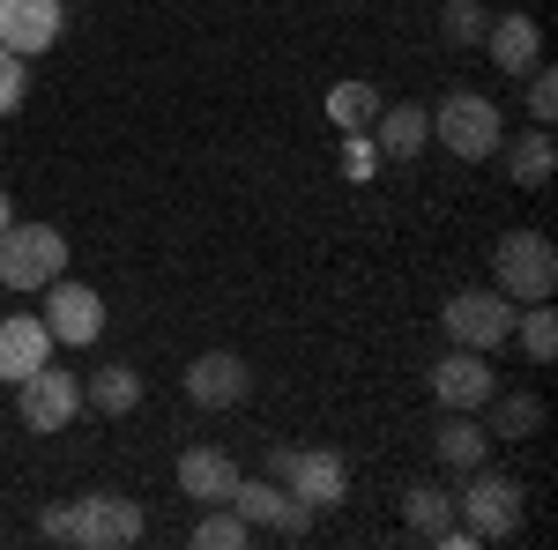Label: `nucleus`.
<instances>
[{
    "instance_id": "obj_17",
    "label": "nucleus",
    "mask_w": 558,
    "mask_h": 550,
    "mask_svg": "<svg viewBox=\"0 0 558 550\" xmlns=\"http://www.w3.org/2000/svg\"><path fill=\"white\" fill-rule=\"evenodd\" d=\"M484 52H492V60H499V68H507V75H529V68H536V60H544V23H536V15H492V23H484Z\"/></svg>"
},
{
    "instance_id": "obj_18",
    "label": "nucleus",
    "mask_w": 558,
    "mask_h": 550,
    "mask_svg": "<svg viewBox=\"0 0 558 550\" xmlns=\"http://www.w3.org/2000/svg\"><path fill=\"white\" fill-rule=\"evenodd\" d=\"M52 328H45L38 313H15V320H0V380H31L38 365H52Z\"/></svg>"
},
{
    "instance_id": "obj_29",
    "label": "nucleus",
    "mask_w": 558,
    "mask_h": 550,
    "mask_svg": "<svg viewBox=\"0 0 558 550\" xmlns=\"http://www.w3.org/2000/svg\"><path fill=\"white\" fill-rule=\"evenodd\" d=\"M8 223H15V201H8V194H0V231H8Z\"/></svg>"
},
{
    "instance_id": "obj_1",
    "label": "nucleus",
    "mask_w": 558,
    "mask_h": 550,
    "mask_svg": "<svg viewBox=\"0 0 558 550\" xmlns=\"http://www.w3.org/2000/svg\"><path fill=\"white\" fill-rule=\"evenodd\" d=\"M38 536L45 543H75V550H134L149 536V521H142V506L120 499V491H89L75 506L38 513Z\"/></svg>"
},
{
    "instance_id": "obj_3",
    "label": "nucleus",
    "mask_w": 558,
    "mask_h": 550,
    "mask_svg": "<svg viewBox=\"0 0 558 550\" xmlns=\"http://www.w3.org/2000/svg\"><path fill=\"white\" fill-rule=\"evenodd\" d=\"M454 521L470 528V543H507L521 528V484L499 468H470L454 491Z\"/></svg>"
},
{
    "instance_id": "obj_10",
    "label": "nucleus",
    "mask_w": 558,
    "mask_h": 550,
    "mask_svg": "<svg viewBox=\"0 0 558 550\" xmlns=\"http://www.w3.org/2000/svg\"><path fill=\"white\" fill-rule=\"evenodd\" d=\"M15 417L31 424V431H68V424L83 417V380L38 365L31 380H15Z\"/></svg>"
},
{
    "instance_id": "obj_20",
    "label": "nucleus",
    "mask_w": 558,
    "mask_h": 550,
    "mask_svg": "<svg viewBox=\"0 0 558 550\" xmlns=\"http://www.w3.org/2000/svg\"><path fill=\"white\" fill-rule=\"evenodd\" d=\"M83 402L97 417H134V410H142V372H134V365H97L83 380Z\"/></svg>"
},
{
    "instance_id": "obj_2",
    "label": "nucleus",
    "mask_w": 558,
    "mask_h": 550,
    "mask_svg": "<svg viewBox=\"0 0 558 550\" xmlns=\"http://www.w3.org/2000/svg\"><path fill=\"white\" fill-rule=\"evenodd\" d=\"M268 476L313 513L343 506V491H350V468H343L336 447H268Z\"/></svg>"
},
{
    "instance_id": "obj_19",
    "label": "nucleus",
    "mask_w": 558,
    "mask_h": 550,
    "mask_svg": "<svg viewBox=\"0 0 558 550\" xmlns=\"http://www.w3.org/2000/svg\"><path fill=\"white\" fill-rule=\"evenodd\" d=\"M179 491L202 499V506H223V499L239 491V462H231L223 447H186V454H179Z\"/></svg>"
},
{
    "instance_id": "obj_28",
    "label": "nucleus",
    "mask_w": 558,
    "mask_h": 550,
    "mask_svg": "<svg viewBox=\"0 0 558 550\" xmlns=\"http://www.w3.org/2000/svg\"><path fill=\"white\" fill-rule=\"evenodd\" d=\"M15 105H23V60H15V52L0 45V120H8Z\"/></svg>"
},
{
    "instance_id": "obj_4",
    "label": "nucleus",
    "mask_w": 558,
    "mask_h": 550,
    "mask_svg": "<svg viewBox=\"0 0 558 550\" xmlns=\"http://www.w3.org/2000/svg\"><path fill=\"white\" fill-rule=\"evenodd\" d=\"M432 142H439V149H454L462 164H484V157H499V142H507V120H499V105H492V97H476V89H454V97L432 112Z\"/></svg>"
},
{
    "instance_id": "obj_27",
    "label": "nucleus",
    "mask_w": 558,
    "mask_h": 550,
    "mask_svg": "<svg viewBox=\"0 0 558 550\" xmlns=\"http://www.w3.org/2000/svg\"><path fill=\"white\" fill-rule=\"evenodd\" d=\"M521 83H529V120H536V127H551V112H558V75L544 68V60H536Z\"/></svg>"
},
{
    "instance_id": "obj_23",
    "label": "nucleus",
    "mask_w": 558,
    "mask_h": 550,
    "mask_svg": "<svg viewBox=\"0 0 558 550\" xmlns=\"http://www.w3.org/2000/svg\"><path fill=\"white\" fill-rule=\"evenodd\" d=\"M373 112H380V89H373V83H336V89H328V120H336L343 134H365V127H373Z\"/></svg>"
},
{
    "instance_id": "obj_6",
    "label": "nucleus",
    "mask_w": 558,
    "mask_h": 550,
    "mask_svg": "<svg viewBox=\"0 0 558 550\" xmlns=\"http://www.w3.org/2000/svg\"><path fill=\"white\" fill-rule=\"evenodd\" d=\"M52 276H68V239L52 223H8L0 231V283L8 291H45Z\"/></svg>"
},
{
    "instance_id": "obj_15",
    "label": "nucleus",
    "mask_w": 558,
    "mask_h": 550,
    "mask_svg": "<svg viewBox=\"0 0 558 550\" xmlns=\"http://www.w3.org/2000/svg\"><path fill=\"white\" fill-rule=\"evenodd\" d=\"M365 142H373V157H387V164H410V157H425V142H432V112L425 105H380Z\"/></svg>"
},
{
    "instance_id": "obj_24",
    "label": "nucleus",
    "mask_w": 558,
    "mask_h": 550,
    "mask_svg": "<svg viewBox=\"0 0 558 550\" xmlns=\"http://www.w3.org/2000/svg\"><path fill=\"white\" fill-rule=\"evenodd\" d=\"M246 543H254V528H246L231 506H209L202 521H194V550H246Z\"/></svg>"
},
{
    "instance_id": "obj_9",
    "label": "nucleus",
    "mask_w": 558,
    "mask_h": 550,
    "mask_svg": "<svg viewBox=\"0 0 558 550\" xmlns=\"http://www.w3.org/2000/svg\"><path fill=\"white\" fill-rule=\"evenodd\" d=\"M45 328H52V342H68V350H89V342L105 335V297L89 291V283H75V276H52L45 283Z\"/></svg>"
},
{
    "instance_id": "obj_21",
    "label": "nucleus",
    "mask_w": 558,
    "mask_h": 550,
    "mask_svg": "<svg viewBox=\"0 0 558 550\" xmlns=\"http://www.w3.org/2000/svg\"><path fill=\"white\" fill-rule=\"evenodd\" d=\"M551 171H558V142H551V127H529L521 142H507V179H514V186L544 194V186H551Z\"/></svg>"
},
{
    "instance_id": "obj_5",
    "label": "nucleus",
    "mask_w": 558,
    "mask_h": 550,
    "mask_svg": "<svg viewBox=\"0 0 558 550\" xmlns=\"http://www.w3.org/2000/svg\"><path fill=\"white\" fill-rule=\"evenodd\" d=\"M492 276H499V297L536 305V297L558 291V246L544 231H507V239L492 246Z\"/></svg>"
},
{
    "instance_id": "obj_16",
    "label": "nucleus",
    "mask_w": 558,
    "mask_h": 550,
    "mask_svg": "<svg viewBox=\"0 0 558 550\" xmlns=\"http://www.w3.org/2000/svg\"><path fill=\"white\" fill-rule=\"evenodd\" d=\"M432 454H439V468L470 476V468L492 462V431L476 424V410H439V424H432Z\"/></svg>"
},
{
    "instance_id": "obj_12",
    "label": "nucleus",
    "mask_w": 558,
    "mask_h": 550,
    "mask_svg": "<svg viewBox=\"0 0 558 550\" xmlns=\"http://www.w3.org/2000/svg\"><path fill=\"white\" fill-rule=\"evenodd\" d=\"M60 30H68V0H0V45H8L15 60L52 52Z\"/></svg>"
},
{
    "instance_id": "obj_13",
    "label": "nucleus",
    "mask_w": 558,
    "mask_h": 550,
    "mask_svg": "<svg viewBox=\"0 0 558 550\" xmlns=\"http://www.w3.org/2000/svg\"><path fill=\"white\" fill-rule=\"evenodd\" d=\"M492 365H484V350H454L447 342V357L432 365V394H439V410H484L492 402Z\"/></svg>"
},
{
    "instance_id": "obj_14",
    "label": "nucleus",
    "mask_w": 558,
    "mask_h": 550,
    "mask_svg": "<svg viewBox=\"0 0 558 550\" xmlns=\"http://www.w3.org/2000/svg\"><path fill=\"white\" fill-rule=\"evenodd\" d=\"M402 521H410V536L432 550H476L470 528L454 521V491H439V484H417L410 499H402Z\"/></svg>"
},
{
    "instance_id": "obj_11",
    "label": "nucleus",
    "mask_w": 558,
    "mask_h": 550,
    "mask_svg": "<svg viewBox=\"0 0 558 550\" xmlns=\"http://www.w3.org/2000/svg\"><path fill=\"white\" fill-rule=\"evenodd\" d=\"M246 394H254V365L239 350H202L186 365V402L194 410H239Z\"/></svg>"
},
{
    "instance_id": "obj_8",
    "label": "nucleus",
    "mask_w": 558,
    "mask_h": 550,
    "mask_svg": "<svg viewBox=\"0 0 558 550\" xmlns=\"http://www.w3.org/2000/svg\"><path fill=\"white\" fill-rule=\"evenodd\" d=\"M223 506L239 513L254 536H283V543H299L305 528H313V506H299V499H291L276 476H268V484H246V476H239V491H231Z\"/></svg>"
},
{
    "instance_id": "obj_25",
    "label": "nucleus",
    "mask_w": 558,
    "mask_h": 550,
    "mask_svg": "<svg viewBox=\"0 0 558 550\" xmlns=\"http://www.w3.org/2000/svg\"><path fill=\"white\" fill-rule=\"evenodd\" d=\"M484 23H492L484 0H439V38L454 45V52H470V45L484 38Z\"/></svg>"
},
{
    "instance_id": "obj_26",
    "label": "nucleus",
    "mask_w": 558,
    "mask_h": 550,
    "mask_svg": "<svg viewBox=\"0 0 558 550\" xmlns=\"http://www.w3.org/2000/svg\"><path fill=\"white\" fill-rule=\"evenodd\" d=\"M521 350H529V365H551V350H558V313L544 305V297L521 313Z\"/></svg>"
},
{
    "instance_id": "obj_22",
    "label": "nucleus",
    "mask_w": 558,
    "mask_h": 550,
    "mask_svg": "<svg viewBox=\"0 0 558 550\" xmlns=\"http://www.w3.org/2000/svg\"><path fill=\"white\" fill-rule=\"evenodd\" d=\"M484 431H492V447H499V439H536V431H544V402H536V394H499V387H492V402H484Z\"/></svg>"
},
{
    "instance_id": "obj_7",
    "label": "nucleus",
    "mask_w": 558,
    "mask_h": 550,
    "mask_svg": "<svg viewBox=\"0 0 558 550\" xmlns=\"http://www.w3.org/2000/svg\"><path fill=\"white\" fill-rule=\"evenodd\" d=\"M439 328H447V342L454 350H499V342L514 335V297L499 291H454L447 297V313H439Z\"/></svg>"
}]
</instances>
